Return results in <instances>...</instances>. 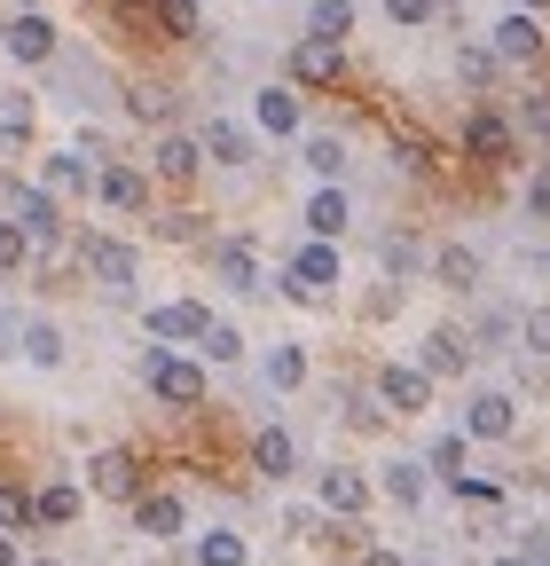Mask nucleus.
<instances>
[{
  "label": "nucleus",
  "instance_id": "obj_25",
  "mask_svg": "<svg viewBox=\"0 0 550 566\" xmlns=\"http://www.w3.org/2000/svg\"><path fill=\"white\" fill-rule=\"evenodd\" d=\"M213 260H221V283H229V292H244V300L260 292V260H252V244H221Z\"/></svg>",
  "mask_w": 550,
  "mask_h": 566
},
{
  "label": "nucleus",
  "instance_id": "obj_5",
  "mask_svg": "<svg viewBox=\"0 0 550 566\" xmlns=\"http://www.w3.org/2000/svg\"><path fill=\"white\" fill-rule=\"evenodd\" d=\"M80 260H87V275H95V292L134 300V252H126L118 237H87V244H80Z\"/></svg>",
  "mask_w": 550,
  "mask_h": 566
},
{
  "label": "nucleus",
  "instance_id": "obj_4",
  "mask_svg": "<svg viewBox=\"0 0 550 566\" xmlns=\"http://www.w3.org/2000/svg\"><path fill=\"white\" fill-rule=\"evenodd\" d=\"M9 212L24 221V237H32V244H55V237H63V197H55V189L9 181Z\"/></svg>",
  "mask_w": 550,
  "mask_h": 566
},
{
  "label": "nucleus",
  "instance_id": "obj_3",
  "mask_svg": "<svg viewBox=\"0 0 550 566\" xmlns=\"http://www.w3.org/2000/svg\"><path fill=\"white\" fill-rule=\"evenodd\" d=\"M370 401H378L385 417H425V409H433V378H425L417 363H378Z\"/></svg>",
  "mask_w": 550,
  "mask_h": 566
},
{
  "label": "nucleus",
  "instance_id": "obj_7",
  "mask_svg": "<svg viewBox=\"0 0 550 566\" xmlns=\"http://www.w3.org/2000/svg\"><path fill=\"white\" fill-rule=\"evenodd\" d=\"M315 495H322V512H330V520L370 512V480H362L355 464H322V472H315Z\"/></svg>",
  "mask_w": 550,
  "mask_h": 566
},
{
  "label": "nucleus",
  "instance_id": "obj_23",
  "mask_svg": "<svg viewBox=\"0 0 550 566\" xmlns=\"http://www.w3.org/2000/svg\"><path fill=\"white\" fill-rule=\"evenodd\" d=\"M347 32H355V0H315V9H307V40H338V48H347Z\"/></svg>",
  "mask_w": 550,
  "mask_h": 566
},
{
  "label": "nucleus",
  "instance_id": "obj_41",
  "mask_svg": "<svg viewBox=\"0 0 550 566\" xmlns=\"http://www.w3.org/2000/svg\"><path fill=\"white\" fill-rule=\"evenodd\" d=\"M519 338H527V354H542V363H550V307L519 315Z\"/></svg>",
  "mask_w": 550,
  "mask_h": 566
},
{
  "label": "nucleus",
  "instance_id": "obj_18",
  "mask_svg": "<svg viewBox=\"0 0 550 566\" xmlns=\"http://www.w3.org/2000/svg\"><path fill=\"white\" fill-rule=\"evenodd\" d=\"M252 118H260V134H299V126H307V111H299V87H260Z\"/></svg>",
  "mask_w": 550,
  "mask_h": 566
},
{
  "label": "nucleus",
  "instance_id": "obj_35",
  "mask_svg": "<svg viewBox=\"0 0 550 566\" xmlns=\"http://www.w3.org/2000/svg\"><path fill=\"white\" fill-rule=\"evenodd\" d=\"M32 134V95H0V150H17Z\"/></svg>",
  "mask_w": 550,
  "mask_h": 566
},
{
  "label": "nucleus",
  "instance_id": "obj_19",
  "mask_svg": "<svg viewBox=\"0 0 550 566\" xmlns=\"http://www.w3.org/2000/svg\"><path fill=\"white\" fill-rule=\"evenodd\" d=\"M95 197H103L110 212H142V205H150V181L134 174V166H103V174H95Z\"/></svg>",
  "mask_w": 550,
  "mask_h": 566
},
{
  "label": "nucleus",
  "instance_id": "obj_40",
  "mask_svg": "<svg viewBox=\"0 0 550 566\" xmlns=\"http://www.w3.org/2000/svg\"><path fill=\"white\" fill-rule=\"evenodd\" d=\"M197 346L213 354V363H236V354H244V331H236V323H213V331H204Z\"/></svg>",
  "mask_w": 550,
  "mask_h": 566
},
{
  "label": "nucleus",
  "instance_id": "obj_49",
  "mask_svg": "<svg viewBox=\"0 0 550 566\" xmlns=\"http://www.w3.org/2000/svg\"><path fill=\"white\" fill-rule=\"evenodd\" d=\"M488 566H527V558H488Z\"/></svg>",
  "mask_w": 550,
  "mask_h": 566
},
{
  "label": "nucleus",
  "instance_id": "obj_21",
  "mask_svg": "<svg viewBox=\"0 0 550 566\" xmlns=\"http://www.w3.org/2000/svg\"><path fill=\"white\" fill-rule=\"evenodd\" d=\"M433 275L448 283V292H479V283H488V268H479L472 244H441V252H433Z\"/></svg>",
  "mask_w": 550,
  "mask_h": 566
},
{
  "label": "nucleus",
  "instance_id": "obj_28",
  "mask_svg": "<svg viewBox=\"0 0 550 566\" xmlns=\"http://www.w3.org/2000/svg\"><path fill=\"white\" fill-rule=\"evenodd\" d=\"M267 386H275V394H299V386H307V346H275V354H267Z\"/></svg>",
  "mask_w": 550,
  "mask_h": 566
},
{
  "label": "nucleus",
  "instance_id": "obj_31",
  "mask_svg": "<svg viewBox=\"0 0 550 566\" xmlns=\"http://www.w3.org/2000/svg\"><path fill=\"white\" fill-rule=\"evenodd\" d=\"M385 17H393L401 32H417V24H433V17H456V0H385Z\"/></svg>",
  "mask_w": 550,
  "mask_h": 566
},
{
  "label": "nucleus",
  "instance_id": "obj_11",
  "mask_svg": "<svg viewBox=\"0 0 550 566\" xmlns=\"http://www.w3.org/2000/svg\"><path fill=\"white\" fill-rule=\"evenodd\" d=\"M417 370H425V378H464V370H472V338H464V331H425Z\"/></svg>",
  "mask_w": 550,
  "mask_h": 566
},
{
  "label": "nucleus",
  "instance_id": "obj_20",
  "mask_svg": "<svg viewBox=\"0 0 550 566\" xmlns=\"http://www.w3.org/2000/svg\"><path fill=\"white\" fill-rule=\"evenodd\" d=\"M181 520H189V512H181V495H134V527H142L150 543H173Z\"/></svg>",
  "mask_w": 550,
  "mask_h": 566
},
{
  "label": "nucleus",
  "instance_id": "obj_2",
  "mask_svg": "<svg viewBox=\"0 0 550 566\" xmlns=\"http://www.w3.org/2000/svg\"><path fill=\"white\" fill-rule=\"evenodd\" d=\"M142 378H150V394H158L166 409H204V370L181 363L173 346H150V354H142Z\"/></svg>",
  "mask_w": 550,
  "mask_h": 566
},
{
  "label": "nucleus",
  "instance_id": "obj_9",
  "mask_svg": "<svg viewBox=\"0 0 550 566\" xmlns=\"http://www.w3.org/2000/svg\"><path fill=\"white\" fill-rule=\"evenodd\" d=\"M0 48H9L17 63H55V24L40 9H17L9 24H0Z\"/></svg>",
  "mask_w": 550,
  "mask_h": 566
},
{
  "label": "nucleus",
  "instance_id": "obj_17",
  "mask_svg": "<svg viewBox=\"0 0 550 566\" xmlns=\"http://www.w3.org/2000/svg\"><path fill=\"white\" fill-rule=\"evenodd\" d=\"M150 166H158V181H197L204 174V142L197 134H166L150 150Z\"/></svg>",
  "mask_w": 550,
  "mask_h": 566
},
{
  "label": "nucleus",
  "instance_id": "obj_50",
  "mask_svg": "<svg viewBox=\"0 0 550 566\" xmlns=\"http://www.w3.org/2000/svg\"><path fill=\"white\" fill-rule=\"evenodd\" d=\"M126 9H158V0H126Z\"/></svg>",
  "mask_w": 550,
  "mask_h": 566
},
{
  "label": "nucleus",
  "instance_id": "obj_48",
  "mask_svg": "<svg viewBox=\"0 0 550 566\" xmlns=\"http://www.w3.org/2000/svg\"><path fill=\"white\" fill-rule=\"evenodd\" d=\"M519 9H535V17H542V9H550V0H519Z\"/></svg>",
  "mask_w": 550,
  "mask_h": 566
},
{
  "label": "nucleus",
  "instance_id": "obj_39",
  "mask_svg": "<svg viewBox=\"0 0 550 566\" xmlns=\"http://www.w3.org/2000/svg\"><path fill=\"white\" fill-rule=\"evenodd\" d=\"M464 441H472V433H441V441H433V472H441V480H464Z\"/></svg>",
  "mask_w": 550,
  "mask_h": 566
},
{
  "label": "nucleus",
  "instance_id": "obj_8",
  "mask_svg": "<svg viewBox=\"0 0 550 566\" xmlns=\"http://www.w3.org/2000/svg\"><path fill=\"white\" fill-rule=\"evenodd\" d=\"M330 283H338V252L315 237V244H299L292 252V268H284V292L292 300H315V292H330Z\"/></svg>",
  "mask_w": 550,
  "mask_h": 566
},
{
  "label": "nucleus",
  "instance_id": "obj_37",
  "mask_svg": "<svg viewBox=\"0 0 550 566\" xmlns=\"http://www.w3.org/2000/svg\"><path fill=\"white\" fill-rule=\"evenodd\" d=\"M24 260H32V237H24V221L9 212V221H0V275H17Z\"/></svg>",
  "mask_w": 550,
  "mask_h": 566
},
{
  "label": "nucleus",
  "instance_id": "obj_26",
  "mask_svg": "<svg viewBox=\"0 0 550 566\" xmlns=\"http://www.w3.org/2000/svg\"><path fill=\"white\" fill-rule=\"evenodd\" d=\"M32 504H40V527H72V520H80V488H72V480H55V488L32 495Z\"/></svg>",
  "mask_w": 550,
  "mask_h": 566
},
{
  "label": "nucleus",
  "instance_id": "obj_33",
  "mask_svg": "<svg viewBox=\"0 0 550 566\" xmlns=\"http://www.w3.org/2000/svg\"><path fill=\"white\" fill-rule=\"evenodd\" d=\"M197 566H244V535H229V527L197 535Z\"/></svg>",
  "mask_w": 550,
  "mask_h": 566
},
{
  "label": "nucleus",
  "instance_id": "obj_34",
  "mask_svg": "<svg viewBox=\"0 0 550 566\" xmlns=\"http://www.w3.org/2000/svg\"><path fill=\"white\" fill-rule=\"evenodd\" d=\"M307 166L322 181H338V174H347V142H338V134H307Z\"/></svg>",
  "mask_w": 550,
  "mask_h": 566
},
{
  "label": "nucleus",
  "instance_id": "obj_46",
  "mask_svg": "<svg viewBox=\"0 0 550 566\" xmlns=\"http://www.w3.org/2000/svg\"><path fill=\"white\" fill-rule=\"evenodd\" d=\"M0 566H17V535H0Z\"/></svg>",
  "mask_w": 550,
  "mask_h": 566
},
{
  "label": "nucleus",
  "instance_id": "obj_6",
  "mask_svg": "<svg viewBox=\"0 0 550 566\" xmlns=\"http://www.w3.org/2000/svg\"><path fill=\"white\" fill-rule=\"evenodd\" d=\"M87 488L110 495V504H134V495H142V457H134V449H103L87 464Z\"/></svg>",
  "mask_w": 550,
  "mask_h": 566
},
{
  "label": "nucleus",
  "instance_id": "obj_36",
  "mask_svg": "<svg viewBox=\"0 0 550 566\" xmlns=\"http://www.w3.org/2000/svg\"><path fill=\"white\" fill-rule=\"evenodd\" d=\"M24 363H40V370L63 363V331H55V323H32V331H24Z\"/></svg>",
  "mask_w": 550,
  "mask_h": 566
},
{
  "label": "nucleus",
  "instance_id": "obj_12",
  "mask_svg": "<svg viewBox=\"0 0 550 566\" xmlns=\"http://www.w3.org/2000/svg\"><path fill=\"white\" fill-rule=\"evenodd\" d=\"M252 472L260 480H292L299 472V441L284 433V424H260V433H252Z\"/></svg>",
  "mask_w": 550,
  "mask_h": 566
},
{
  "label": "nucleus",
  "instance_id": "obj_24",
  "mask_svg": "<svg viewBox=\"0 0 550 566\" xmlns=\"http://www.w3.org/2000/svg\"><path fill=\"white\" fill-rule=\"evenodd\" d=\"M307 237H322V244L347 237V197H338V189H315L307 197Z\"/></svg>",
  "mask_w": 550,
  "mask_h": 566
},
{
  "label": "nucleus",
  "instance_id": "obj_22",
  "mask_svg": "<svg viewBox=\"0 0 550 566\" xmlns=\"http://www.w3.org/2000/svg\"><path fill=\"white\" fill-rule=\"evenodd\" d=\"M126 111L142 118V126H173V111H181V103H173V87H166V80H134V87H126Z\"/></svg>",
  "mask_w": 550,
  "mask_h": 566
},
{
  "label": "nucleus",
  "instance_id": "obj_32",
  "mask_svg": "<svg viewBox=\"0 0 550 566\" xmlns=\"http://www.w3.org/2000/svg\"><path fill=\"white\" fill-rule=\"evenodd\" d=\"M150 17H158V32H166V40H197V24H204V17H197V0H158Z\"/></svg>",
  "mask_w": 550,
  "mask_h": 566
},
{
  "label": "nucleus",
  "instance_id": "obj_14",
  "mask_svg": "<svg viewBox=\"0 0 550 566\" xmlns=\"http://www.w3.org/2000/svg\"><path fill=\"white\" fill-rule=\"evenodd\" d=\"M504 63H535L542 55V24H535V9H511V17H496V40H488Z\"/></svg>",
  "mask_w": 550,
  "mask_h": 566
},
{
  "label": "nucleus",
  "instance_id": "obj_1",
  "mask_svg": "<svg viewBox=\"0 0 550 566\" xmlns=\"http://www.w3.org/2000/svg\"><path fill=\"white\" fill-rule=\"evenodd\" d=\"M464 158H472V166H488V174H504V166L519 158V126H511L496 103H479V111L464 118Z\"/></svg>",
  "mask_w": 550,
  "mask_h": 566
},
{
  "label": "nucleus",
  "instance_id": "obj_43",
  "mask_svg": "<svg viewBox=\"0 0 550 566\" xmlns=\"http://www.w3.org/2000/svg\"><path fill=\"white\" fill-rule=\"evenodd\" d=\"M385 268L409 275V268H417V244H409V237H385Z\"/></svg>",
  "mask_w": 550,
  "mask_h": 566
},
{
  "label": "nucleus",
  "instance_id": "obj_38",
  "mask_svg": "<svg viewBox=\"0 0 550 566\" xmlns=\"http://www.w3.org/2000/svg\"><path fill=\"white\" fill-rule=\"evenodd\" d=\"M496 63H504L496 48H464V63H456V71H464V87L479 95V87H496Z\"/></svg>",
  "mask_w": 550,
  "mask_h": 566
},
{
  "label": "nucleus",
  "instance_id": "obj_13",
  "mask_svg": "<svg viewBox=\"0 0 550 566\" xmlns=\"http://www.w3.org/2000/svg\"><path fill=\"white\" fill-rule=\"evenodd\" d=\"M142 323H150V338H166V346H173V338H204V331H213L204 300H166V307H150Z\"/></svg>",
  "mask_w": 550,
  "mask_h": 566
},
{
  "label": "nucleus",
  "instance_id": "obj_47",
  "mask_svg": "<svg viewBox=\"0 0 550 566\" xmlns=\"http://www.w3.org/2000/svg\"><path fill=\"white\" fill-rule=\"evenodd\" d=\"M362 566H401V558H393V551H370V558H362Z\"/></svg>",
  "mask_w": 550,
  "mask_h": 566
},
{
  "label": "nucleus",
  "instance_id": "obj_42",
  "mask_svg": "<svg viewBox=\"0 0 550 566\" xmlns=\"http://www.w3.org/2000/svg\"><path fill=\"white\" fill-rule=\"evenodd\" d=\"M519 126H527L535 142H550V95H527V103H519Z\"/></svg>",
  "mask_w": 550,
  "mask_h": 566
},
{
  "label": "nucleus",
  "instance_id": "obj_10",
  "mask_svg": "<svg viewBox=\"0 0 550 566\" xmlns=\"http://www.w3.org/2000/svg\"><path fill=\"white\" fill-rule=\"evenodd\" d=\"M292 80L299 87H338V80H347V48H338V40H299L292 48Z\"/></svg>",
  "mask_w": 550,
  "mask_h": 566
},
{
  "label": "nucleus",
  "instance_id": "obj_15",
  "mask_svg": "<svg viewBox=\"0 0 550 566\" xmlns=\"http://www.w3.org/2000/svg\"><path fill=\"white\" fill-rule=\"evenodd\" d=\"M511 424H519L511 394H472V401H464V433H472V441H504Z\"/></svg>",
  "mask_w": 550,
  "mask_h": 566
},
{
  "label": "nucleus",
  "instance_id": "obj_30",
  "mask_svg": "<svg viewBox=\"0 0 550 566\" xmlns=\"http://www.w3.org/2000/svg\"><path fill=\"white\" fill-rule=\"evenodd\" d=\"M385 495L417 512V504H425V464H409V457H401V464H385Z\"/></svg>",
  "mask_w": 550,
  "mask_h": 566
},
{
  "label": "nucleus",
  "instance_id": "obj_16",
  "mask_svg": "<svg viewBox=\"0 0 550 566\" xmlns=\"http://www.w3.org/2000/svg\"><path fill=\"white\" fill-rule=\"evenodd\" d=\"M197 142H204V166H236V174H244V166L260 158V150H252V134H244L236 118H213V126H204Z\"/></svg>",
  "mask_w": 550,
  "mask_h": 566
},
{
  "label": "nucleus",
  "instance_id": "obj_45",
  "mask_svg": "<svg viewBox=\"0 0 550 566\" xmlns=\"http://www.w3.org/2000/svg\"><path fill=\"white\" fill-rule=\"evenodd\" d=\"M519 558H527V566H550V527H527V543H519Z\"/></svg>",
  "mask_w": 550,
  "mask_h": 566
},
{
  "label": "nucleus",
  "instance_id": "obj_44",
  "mask_svg": "<svg viewBox=\"0 0 550 566\" xmlns=\"http://www.w3.org/2000/svg\"><path fill=\"white\" fill-rule=\"evenodd\" d=\"M527 212H535V221H550V166L527 181Z\"/></svg>",
  "mask_w": 550,
  "mask_h": 566
},
{
  "label": "nucleus",
  "instance_id": "obj_27",
  "mask_svg": "<svg viewBox=\"0 0 550 566\" xmlns=\"http://www.w3.org/2000/svg\"><path fill=\"white\" fill-rule=\"evenodd\" d=\"M40 189H55V197H87L95 189V166L87 158H47V181Z\"/></svg>",
  "mask_w": 550,
  "mask_h": 566
},
{
  "label": "nucleus",
  "instance_id": "obj_29",
  "mask_svg": "<svg viewBox=\"0 0 550 566\" xmlns=\"http://www.w3.org/2000/svg\"><path fill=\"white\" fill-rule=\"evenodd\" d=\"M24 527H40V504L17 480H0V535H24Z\"/></svg>",
  "mask_w": 550,
  "mask_h": 566
}]
</instances>
